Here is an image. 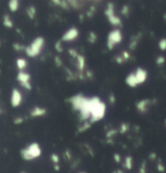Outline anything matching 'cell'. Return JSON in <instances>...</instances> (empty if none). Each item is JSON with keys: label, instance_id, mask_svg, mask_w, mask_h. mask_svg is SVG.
I'll return each mask as SVG.
<instances>
[{"label": "cell", "instance_id": "1", "mask_svg": "<svg viewBox=\"0 0 166 173\" xmlns=\"http://www.w3.org/2000/svg\"><path fill=\"white\" fill-rule=\"evenodd\" d=\"M90 103H91V118H90V122L92 123L99 122L102 118H104V117L105 116L106 105L97 96H93V97L90 98Z\"/></svg>", "mask_w": 166, "mask_h": 173}, {"label": "cell", "instance_id": "2", "mask_svg": "<svg viewBox=\"0 0 166 173\" xmlns=\"http://www.w3.org/2000/svg\"><path fill=\"white\" fill-rule=\"evenodd\" d=\"M45 45V39L42 36H38L32 42V44L25 48V53L30 58H35L40 54Z\"/></svg>", "mask_w": 166, "mask_h": 173}, {"label": "cell", "instance_id": "3", "mask_svg": "<svg viewBox=\"0 0 166 173\" xmlns=\"http://www.w3.org/2000/svg\"><path fill=\"white\" fill-rule=\"evenodd\" d=\"M42 155V150L38 143H32L28 147L24 148L21 151L22 158L25 160H32L39 157Z\"/></svg>", "mask_w": 166, "mask_h": 173}, {"label": "cell", "instance_id": "4", "mask_svg": "<svg viewBox=\"0 0 166 173\" xmlns=\"http://www.w3.org/2000/svg\"><path fill=\"white\" fill-rule=\"evenodd\" d=\"M123 40V34L119 29H114L111 31L108 35L107 39V47L109 50H113L116 45L119 44Z\"/></svg>", "mask_w": 166, "mask_h": 173}, {"label": "cell", "instance_id": "5", "mask_svg": "<svg viewBox=\"0 0 166 173\" xmlns=\"http://www.w3.org/2000/svg\"><path fill=\"white\" fill-rule=\"evenodd\" d=\"M105 14L108 18L109 22L113 26L122 25V20L118 16H115L114 14V5L112 2H109L107 5L106 10L105 11Z\"/></svg>", "mask_w": 166, "mask_h": 173}, {"label": "cell", "instance_id": "6", "mask_svg": "<svg viewBox=\"0 0 166 173\" xmlns=\"http://www.w3.org/2000/svg\"><path fill=\"white\" fill-rule=\"evenodd\" d=\"M80 116L82 120H88L91 118V103H90V99L85 98L84 101L81 106V108L79 110Z\"/></svg>", "mask_w": 166, "mask_h": 173}, {"label": "cell", "instance_id": "7", "mask_svg": "<svg viewBox=\"0 0 166 173\" xmlns=\"http://www.w3.org/2000/svg\"><path fill=\"white\" fill-rule=\"evenodd\" d=\"M22 99H23V97H22L21 92L17 88H14L12 90V96H11V104L12 107H19L21 104Z\"/></svg>", "mask_w": 166, "mask_h": 173}, {"label": "cell", "instance_id": "8", "mask_svg": "<svg viewBox=\"0 0 166 173\" xmlns=\"http://www.w3.org/2000/svg\"><path fill=\"white\" fill-rule=\"evenodd\" d=\"M79 36V31L76 28H71L67 30L62 37V41H72Z\"/></svg>", "mask_w": 166, "mask_h": 173}, {"label": "cell", "instance_id": "9", "mask_svg": "<svg viewBox=\"0 0 166 173\" xmlns=\"http://www.w3.org/2000/svg\"><path fill=\"white\" fill-rule=\"evenodd\" d=\"M85 96H83L82 94H77L75 96H72V97L70 99V102L72 104V107L75 110H77L79 111L80 108H81V106L83 104V101L85 99Z\"/></svg>", "mask_w": 166, "mask_h": 173}, {"label": "cell", "instance_id": "10", "mask_svg": "<svg viewBox=\"0 0 166 173\" xmlns=\"http://www.w3.org/2000/svg\"><path fill=\"white\" fill-rule=\"evenodd\" d=\"M134 74H135V77H136V79L138 81V84H143L146 81L147 78H148V72H147V70H145L144 69H143L141 67H138L137 69Z\"/></svg>", "mask_w": 166, "mask_h": 173}, {"label": "cell", "instance_id": "11", "mask_svg": "<svg viewBox=\"0 0 166 173\" xmlns=\"http://www.w3.org/2000/svg\"><path fill=\"white\" fill-rule=\"evenodd\" d=\"M150 102L149 99H141L137 103V109L140 113H146L148 111V108L150 104Z\"/></svg>", "mask_w": 166, "mask_h": 173}, {"label": "cell", "instance_id": "12", "mask_svg": "<svg viewBox=\"0 0 166 173\" xmlns=\"http://www.w3.org/2000/svg\"><path fill=\"white\" fill-rule=\"evenodd\" d=\"M31 79V76L28 73H26L24 71H19L17 74V80L20 82V84H25V83H29Z\"/></svg>", "mask_w": 166, "mask_h": 173}, {"label": "cell", "instance_id": "13", "mask_svg": "<svg viewBox=\"0 0 166 173\" xmlns=\"http://www.w3.org/2000/svg\"><path fill=\"white\" fill-rule=\"evenodd\" d=\"M126 84H127L129 87H131V88H136L137 86L138 85V81H137L134 73L130 74L127 76V79H126Z\"/></svg>", "mask_w": 166, "mask_h": 173}, {"label": "cell", "instance_id": "14", "mask_svg": "<svg viewBox=\"0 0 166 173\" xmlns=\"http://www.w3.org/2000/svg\"><path fill=\"white\" fill-rule=\"evenodd\" d=\"M46 113V109L44 108L41 107H35L31 111L30 115L32 116L33 118H38V117H42Z\"/></svg>", "mask_w": 166, "mask_h": 173}, {"label": "cell", "instance_id": "15", "mask_svg": "<svg viewBox=\"0 0 166 173\" xmlns=\"http://www.w3.org/2000/svg\"><path fill=\"white\" fill-rule=\"evenodd\" d=\"M77 66L79 71H83L85 67V58L83 55L79 54L77 56Z\"/></svg>", "mask_w": 166, "mask_h": 173}, {"label": "cell", "instance_id": "16", "mask_svg": "<svg viewBox=\"0 0 166 173\" xmlns=\"http://www.w3.org/2000/svg\"><path fill=\"white\" fill-rule=\"evenodd\" d=\"M20 7V2L17 0H11L8 2V7L10 9L11 12H15L18 10V8Z\"/></svg>", "mask_w": 166, "mask_h": 173}, {"label": "cell", "instance_id": "17", "mask_svg": "<svg viewBox=\"0 0 166 173\" xmlns=\"http://www.w3.org/2000/svg\"><path fill=\"white\" fill-rule=\"evenodd\" d=\"M3 25L8 28H12L13 27V21L11 19L10 16H8V15H5L3 16Z\"/></svg>", "mask_w": 166, "mask_h": 173}, {"label": "cell", "instance_id": "18", "mask_svg": "<svg viewBox=\"0 0 166 173\" xmlns=\"http://www.w3.org/2000/svg\"><path fill=\"white\" fill-rule=\"evenodd\" d=\"M16 66H17L18 69L20 70V71H23L24 69L27 66V61L24 58H18L16 60Z\"/></svg>", "mask_w": 166, "mask_h": 173}, {"label": "cell", "instance_id": "19", "mask_svg": "<svg viewBox=\"0 0 166 173\" xmlns=\"http://www.w3.org/2000/svg\"><path fill=\"white\" fill-rule=\"evenodd\" d=\"M36 13H37V11H36V8L33 6H30L29 7H28L27 9V14H28V17L30 19H34L36 16Z\"/></svg>", "mask_w": 166, "mask_h": 173}, {"label": "cell", "instance_id": "20", "mask_svg": "<svg viewBox=\"0 0 166 173\" xmlns=\"http://www.w3.org/2000/svg\"><path fill=\"white\" fill-rule=\"evenodd\" d=\"M125 166H126V167H127V169H131V168H132L133 160L131 156H128V157L126 158V160H125Z\"/></svg>", "mask_w": 166, "mask_h": 173}, {"label": "cell", "instance_id": "21", "mask_svg": "<svg viewBox=\"0 0 166 173\" xmlns=\"http://www.w3.org/2000/svg\"><path fill=\"white\" fill-rule=\"evenodd\" d=\"M159 48L162 51L166 50V38H162L159 41Z\"/></svg>", "mask_w": 166, "mask_h": 173}, {"label": "cell", "instance_id": "22", "mask_svg": "<svg viewBox=\"0 0 166 173\" xmlns=\"http://www.w3.org/2000/svg\"><path fill=\"white\" fill-rule=\"evenodd\" d=\"M156 62L157 65L161 66V65H163V64L165 62V58H164V56H161V55L159 56V57H157V58H156Z\"/></svg>", "mask_w": 166, "mask_h": 173}, {"label": "cell", "instance_id": "23", "mask_svg": "<svg viewBox=\"0 0 166 173\" xmlns=\"http://www.w3.org/2000/svg\"><path fill=\"white\" fill-rule=\"evenodd\" d=\"M91 127V123H88V122H85L84 125H83L82 126L79 128V132H84L85 130H87L88 129Z\"/></svg>", "mask_w": 166, "mask_h": 173}, {"label": "cell", "instance_id": "24", "mask_svg": "<svg viewBox=\"0 0 166 173\" xmlns=\"http://www.w3.org/2000/svg\"><path fill=\"white\" fill-rule=\"evenodd\" d=\"M88 37H89V41L91 42V43H95V41H97V34L93 32H91L90 33H89Z\"/></svg>", "mask_w": 166, "mask_h": 173}, {"label": "cell", "instance_id": "25", "mask_svg": "<svg viewBox=\"0 0 166 173\" xmlns=\"http://www.w3.org/2000/svg\"><path fill=\"white\" fill-rule=\"evenodd\" d=\"M129 12H130V8H129V7L127 6V5H124V6L123 7V8H122V11H121L122 14L126 16H128Z\"/></svg>", "mask_w": 166, "mask_h": 173}, {"label": "cell", "instance_id": "26", "mask_svg": "<svg viewBox=\"0 0 166 173\" xmlns=\"http://www.w3.org/2000/svg\"><path fill=\"white\" fill-rule=\"evenodd\" d=\"M55 50H57L58 53H62V52H63V46H62V41H58L56 42Z\"/></svg>", "mask_w": 166, "mask_h": 173}, {"label": "cell", "instance_id": "27", "mask_svg": "<svg viewBox=\"0 0 166 173\" xmlns=\"http://www.w3.org/2000/svg\"><path fill=\"white\" fill-rule=\"evenodd\" d=\"M13 48H14V50H16V51H20V50H25V48H24V46H22V45L19 44V43H15V44L13 45Z\"/></svg>", "mask_w": 166, "mask_h": 173}, {"label": "cell", "instance_id": "28", "mask_svg": "<svg viewBox=\"0 0 166 173\" xmlns=\"http://www.w3.org/2000/svg\"><path fill=\"white\" fill-rule=\"evenodd\" d=\"M128 129H129L128 125H127V124H126V123H123V124H122V125H121L120 132L122 133H126L127 130H128Z\"/></svg>", "mask_w": 166, "mask_h": 173}, {"label": "cell", "instance_id": "29", "mask_svg": "<svg viewBox=\"0 0 166 173\" xmlns=\"http://www.w3.org/2000/svg\"><path fill=\"white\" fill-rule=\"evenodd\" d=\"M68 52H69L70 55L71 56V57H75V58H77V56L79 55L77 53V51L75 50V49H70L69 50H68Z\"/></svg>", "mask_w": 166, "mask_h": 173}, {"label": "cell", "instance_id": "30", "mask_svg": "<svg viewBox=\"0 0 166 173\" xmlns=\"http://www.w3.org/2000/svg\"><path fill=\"white\" fill-rule=\"evenodd\" d=\"M51 159L53 163H58V161H59V157H58V155H56V154H53V155H51Z\"/></svg>", "mask_w": 166, "mask_h": 173}, {"label": "cell", "instance_id": "31", "mask_svg": "<svg viewBox=\"0 0 166 173\" xmlns=\"http://www.w3.org/2000/svg\"><path fill=\"white\" fill-rule=\"evenodd\" d=\"M20 85L23 87L24 88H25V89L27 90H32V85H31V84L29 83H25V84H20Z\"/></svg>", "mask_w": 166, "mask_h": 173}, {"label": "cell", "instance_id": "32", "mask_svg": "<svg viewBox=\"0 0 166 173\" xmlns=\"http://www.w3.org/2000/svg\"><path fill=\"white\" fill-rule=\"evenodd\" d=\"M23 122H24V119L22 118H16L14 119V123L16 125H20V124L23 123Z\"/></svg>", "mask_w": 166, "mask_h": 173}, {"label": "cell", "instance_id": "33", "mask_svg": "<svg viewBox=\"0 0 166 173\" xmlns=\"http://www.w3.org/2000/svg\"><path fill=\"white\" fill-rule=\"evenodd\" d=\"M54 61H55V63H56V66H61L62 65H63V62H62V60L60 59L59 57H55V59H54Z\"/></svg>", "mask_w": 166, "mask_h": 173}, {"label": "cell", "instance_id": "34", "mask_svg": "<svg viewBox=\"0 0 166 173\" xmlns=\"http://www.w3.org/2000/svg\"><path fill=\"white\" fill-rule=\"evenodd\" d=\"M137 44H138V41H133L131 43V45H130V48H131V50H134L135 49V47H136Z\"/></svg>", "mask_w": 166, "mask_h": 173}, {"label": "cell", "instance_id": "35", "mask_svg": "<svg viewBox=\"0 0 166 173\" xmlns=\"http://www.w3.org/2000/svg\"><path fill=\"white\" fill-rule=\"evenodd\" d=\"M116 133H117V131L115 130V129H111V130H109V131L108 132V133H107V137H112V136L114 135Z\"/></svg>", "mask_w": 166, "mask_h": 173}, {"label": "cell", "instance_id": "36", "mask_svg": "<svg viewBox=\"0 0 166 173\" xmlns=\"http://www.w3.org/2000/svg\"><path fill=\"white\" fill-rule=\"evenodd\" d=\"M109 101H110L111 103H114L115 102H116V97H115L113 94H111L110 96H109Z\"/></svg>", "mask_w": 166, "mask_h": 173}, {"label": "cell", "instance_id": "37", "mask_svg": "<svg viewBox=\"0 0 166 173\" xmlns=\"http://www.w3.org/2000/svg\"><path fill=\"white\" fill-rule=\"evenodd\" d=\"M140 173H146V163H143L140 167Z\"/></svg>", "mask_w": 166, "mask_h": 173}, {"label": "cell", "instance_id": "38", "mask_svg": "<svg viewBox=\"0 0 166 173\" xmlns=\"http://www.w3.org/2000/svg\"><path fill=\"white\" fill-rule=\"evenodd\" d=\"M123 58L126 60L128 59V58H130V54H129L128 52H127V51L123 52Z\"/></svg>", "mask_w": 166, "mask_h": 173}, {"label": "cell", "instance_id": "39", "mask_svg": "<svg viewBox=\"0 0 166 173\" xmlns=\"http://www.w3.org/2000/svg\"><path fill=\"white\" fill-rule=\"evenodd\" d=\"M116 62H118V63H123V56H119V57H117L116 58Z\"/></svg>", "mask_w": 166, "mask_h": 173}, {"label": "cell", "instance_id": "40", "mask_svg": "<svg viewBox=\"0 0 166 173\" xmlns=\"http://www.w3.org/2000/svg\"><path fill=\"white\" fill-rule=\"evenodd\" d=\"M157 167H158V170L160 171H161V172H163V171H164V167L163 166V164H161V163H158V166H157Z\"/></svg>", "mask_w": 166, "mask_h": 173}, {"label": "cell", "instance_id": "41", "mask_svg": "<svg viewBox=\"0 0 166 173\" xmlns=\"http://www.w3.org/2000/svg\"><path fill=\"white\" fill-rule=\"evenodd\" d=\"M114 159H115V161H116L117 163H119V162L121 161V157H120V155H118V154H116V155H114Z\"/></svg>", "mask_w": 166, "mask_h": 173}, {"label": "cell", "instance_id": "42", "mask_svg": "<svg viewBox=\"0 0 166 173\" xmlns=\"http://www.w3.org/2000/svg\"><path fill=\"white\" fill-rule=\"evenodd\" d=\"M53 2H54V3L56 4V5H58V6H61L62 5V1H56V0H53Z\"/></svg>", "mask_w": 166, "mask_h": 173}, {"label": "cell", "instance_id": "43", "mask_svg": "<svg viewBox=\"0 0 166 173\" xmlns=\"http://www.w3.org/2000/svg\"><path fill=\"white\" fill-rule=\"evenodd\" d=\"M87 75H88V77H92V76H93V74H92L91 72L88 71L87 72Z\"/></svg>", "mask_w": 166, "mask_h": 173}, {"label": "cell", "instance_id": "44", "mask_svg": "<svg viewBox=\"0 0 166 173\" xmlns=\"http://www.w3.org/2000/svg\"><path fill=\"white\" fill-rule=\"evenodd\" d=\"M1 113H3V110L0 108V114H1Z\"/></svg>", "mask_w": 166, "mask_h": 173}, {"label": "cell", "instance_id": "45", "mask_svg": "<svg viewBox=\"0 0 166 173\" xmlns=\"http://www.w3.org/2000/svg\"><path fill=\"white\" fill-rule=\"evenodd\" d=\"M164 18L166 20V14H164Z\"/></svg>", "mask_w": 166, "mask_h": 173}, {"label": "cell", "instance_id": "46", "mask_svg": "<svg viewBox=\"0 0 166 173\" xmlns=\"http://www.w3.org/2000/svg\"><path fill=\"white\" fill-rule=\"evenodd\" d=\"M164 124H165V126H166V119L164 120Z\"/></svg>", "mask_w": 166, "mask_h": 173}, {"label": "cell", "instance_id": "47", "mask_svg": "<svg viewBox=\"0 0 166 173\" xmlns=\"http://www.w3.org/2000/svg\"><path fill=\"white\" fill-rule=\"evenodd\" d=\"M21 173H25V172H24V171H22V172H21Z\"/></svg>", "mask_w": 166, "mask_h": 173}, {"label": "cell", "instance_id": "48", "mask_svg": "<svg viewBox=\"0 0 166 173\" xmlns=\"http://www.w3.org/2000/svg\"><path fill=\"white\" fill-rule=\"evenodd\" d=\"M79 173H85V172H79Z\"/></svg>", "mask_w": 166, "mask_h": 173}, {"label": "cell", "instance_id": "49", "mask_svg": "<svg viewBox=\"0 0 166 173\" xmlns=\"http://www.w3.org/2000/svg\"><path fill=\"white\" fill-rule=\"evenodd\" d=\"M0 46H1V42H0Z\"/></svg>", "mask_w": 166, "mask_h": 173}]
</instances>
